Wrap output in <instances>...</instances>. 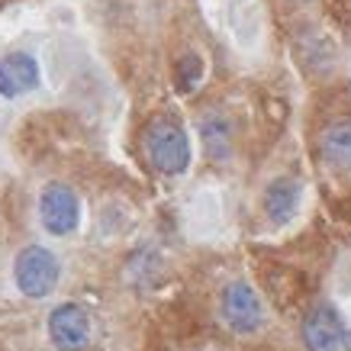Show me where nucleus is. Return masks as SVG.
<instances>
[{
	"mask_svg": "<svg viewBox=\"0 0 351 351\" xmlns=\"http://www.w3.org/2000/svg\"><path fill=\"white\" fill-rule=\"evenodd\" d=\"M145 155L165 174H181L191 165V142L184 129L171 119H155L145 129Z\"/></svg>",
	"mask_w": 351,
	"mask_h": 351,
	"instance_id": "obj_1",
	"label": "nucleus"
},
{
	"mask_svg": "<svg viewBox=\"0 0 351 351\" xmlns=\"http://www.w3.org/2000/svg\"><path fill=\"white\" fill-rule=\"evenodd\" d=\"M16 287L26 293V297H45L52 293V287L58 284V261L49 248H39V245H29L16 255Z\"/></svg>",
	"mask_w": 351,
	"mask_h": 351,
	"instance_id": "obj_2",
	"label": "nucleus"
},
{
	"mask_svg": "<svg viewBox=\"0 0 351 351\" xmlns=\"http://www.w3.org/2000/svg\"><path fill=\"white\" fill-rule=\"evenodd\" d=\"M39 213H43V226L52 235H68L77 226V197L71 187L64 184H49L39 200Z\"/></svg>",
	"mask_w": 351,
	"mask_h": 351,
	"instance_id": "obj_3",
	"label": "nucleus"
},
{
	"mask_svg": "<svg viewBox=\"0 0 351 351\" xmlns=\"http://www.w3.org/2000/svg\"><path fill=\"white\" fill-rule=\"evenodd\" d=\"M49 335L58 348L64 351H77L87 345V335H90V319L87 313L77 303H64L49 316Z\"/></svg>",
	"mask_w": 351,
	"mask_h": 351,
	"instance_id": "obj_4",
	"label": "nucleus"
},
{
	"mask_svg": "<svg viewBox=\"0 0 351 351\" xmlns=\"http://www.w3.org/2000/svg\"><path fill=\"white\" fill-rule=\"evenodd\" d=\"M223 316L235 332H255L261 326V303L248 284H232L223 293Z\"/></svg>",
	"mask_w": 351,
	"mask_h": 351,
	"instance_id": "obj_5",
	"label": "nucleus"
},
{
	"mask_svg": "<svg viewBox=\"0 0 351 351\" xmlns=\"http://www.w3.org/2000/svg\"><path fill=\"white\" fill-rule=\"evenodd\" d=\"M303 339H306L309 351H339L345 332H341V319L335 316V309H313L303 322Z\"/></svg>",
	"mask_w": 351,
	"mask_h": 351,
	"instance_id": "obj_6",
	"label": "nucleus"
},
{
	"mask_svg": "<svg viewBox=\"0 0 351 351\" xmlns=\"http://www.w3.org/2000/svg\"><path fill=\"white\" fill-rule=\"evenodd\" d=\"M36 84H39V64L32 62L29 55L16 52L0 58V94L3 97L29 94Z\"/></svg>",
	"mask_w": 351,
	"mask_h": 351,
	"instance_id": "obj_7",
	"label": "nucleus"
},
{
	"mask_svg": "<svg viewBox=\"0 0 351 351\" xmlns=\"http://www.w3.org/2000/svg\"><path fill=\"white\" fill-rule=\"evenodd\" d=\"M322 158L332 168H351V123H335L322 132Z\"/></svg>",
	"mask_w": 351,
	"mask_h": 351,
	"instance_id": "obj_8",
	"label": "nucleus"
},
{
	"mask_svg": "<svg viewBox=\"0 0 351 351\" xmlns=\"http://www.w3.org/2000/svg\"><path fill=\"white\" fill-rule=\"evenodd\" d=\"M293 206H297V184L293 181H277L267 187V197H265V210L271 219L277 223H284L290 213H293Z\"/></svg>",
	"mask_w": 351,
	"mask_h": 351,
	"instance_id": "obj_9",
	"label": "nucleus"
},
{
	"mask_svg": "<svg viewBox=\"0 0 351 351\" xmlns=\"http://www.w3.org/2000/svg\"><path fill=\"white\" fill-rule=\"evenodd\" d=\"M181 90H191L193 84H197V77H200V58L197 55H184L181 62Z\"/></svg>",
	"mask_w": 351,
	"mask_h": 351,
	"instance_id": "obj_10",
	"label": "nucleus"
},
{
	"mask_svg": "<svg viewBox=\"0 0 351 351\" xmlns=\"http://www.w3.org/2000/svg\"><path fill=\"white\" fill-rule=\"evenodd\" d=\"M348 351H351V335H348Z\"/></svg>",
	"mask_w": 351,
	"mask_h": 351,
	"instance_id": "obj_11",
	"label": "nucleus"
}]
</instances>
